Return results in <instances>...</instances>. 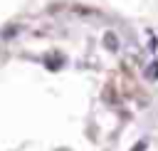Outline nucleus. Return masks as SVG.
<instances>
[{"mask_svg":"<svg viewBox=\"0 0 158 151\" xmlns=\"http://www.w3.org/2000/svg\"><path fill=\"white\" fill-rule=\"evenodd\" d=\"M104 45H106L109 50H116V45H118L116 35H114V32H106V35H104Z\"/></svg>","mask_w":158,"mask_h":151,"instance_id":"f257e3e1","label":"nucleus"},{"mask_svg":"<svg viewBox=\"0 0 158 151\" xmlns=\"http://www.w3.org/2000/svg\"><path fill=\"white\" fill-rule=\"evenodd\" d=\"M143 149H146V144H138V146H136L133 151H143Z\"/></svg>","mask_w":158,"mask_h":151,"instance_id":"7ed1b4c3","label":"nucleus"},{"mask_svg":"<svg viewBox=\"0 0 158 151\" xmlns=\"http://www.w3.org/2000/svg\"><path fill=\"white\" fill-rule=\"evenodd\" d=\"M148 79H158V62L151 64V69H148Z\"/></svg>","mask_w":158,"mask_h":151,"instance_id":"f03ea898","label":"nucleus"}]
</instances>
